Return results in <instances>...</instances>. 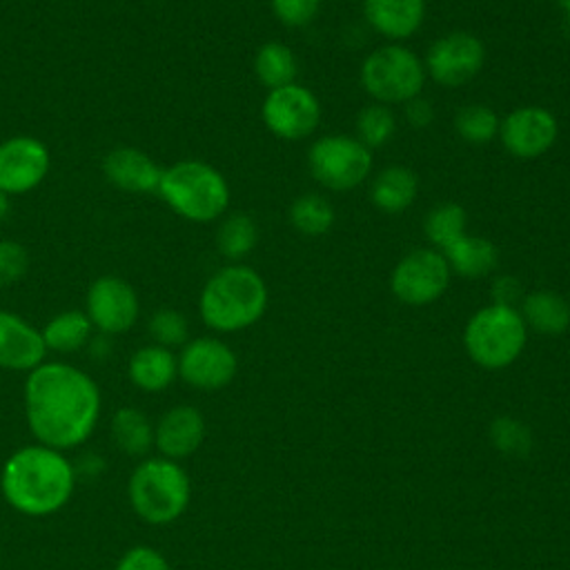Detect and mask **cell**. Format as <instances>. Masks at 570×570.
<instances>
[{"label": "cell", "mask_w": 570, "mask_h": 570, "mask_svg": "<svg viewBox=\"0 0 570 570\" xmlns=\"http://www.w3.org/2000/svg\"><path fill=\"white\" fill-rule=\"evenodd\" d=\"M24 412L40 445L69 450L89 439L100 414V392L69 363H40L24 381Z\"/></svg>", "instance_id": "obj_1"}, {"label": "cell", "mask_w": 570, "mask_h": 570, "mask_svg": "<svg viewBox=\"0 0 570 570\" xmlns=\"http://www.w3.org/2000/svg\"><path fill=\"white\" fill-rule=\"evenodd\" d=\"M73 468L60 450L27 445L13 452L0 474L7 503L27 517L58 512L73 494Z\"/></svg>", "instance_id": "obj_2"}, {"label": "cell", "mask_w": 570, "mask_h": 570, "mask_svg": "<svg viewBox=\"0 0 570 570\" xmlns=\"http://www.w3.org/2000/svg\"><path fill=\"white\" fill-rule=\"evenodd\" d=\"M267 307V285L247 265H225L214 272L198 298V312L216 332H238L254 325Z\"/></svg>", "instance_id": "obj_3"}, {"label": "cell", "mask_w": 570, "mask_h": 570, "mask_svg": "<svg viewBox=\"0 0 570 570\" xmlns=\"http://www.w3.org/2000/svg\"><path fill=\"white\" fill-rule=\"evenodd\" d=\"M158 196L183 218L209 223L229 205L225 176L203 160H180L163 171Z\"/></svg>", "instance_id": "obj_4"}, {"label": "cell", "mask_w": 570, "mask_h": 570, "mask_svg": "<svg viewBox=\"0 0 570 570\" xmlns=\"http://www.w3.org/2000/svg\"><path fill=\"white\" fill-rule=\"evenodd\" d=\"M134 512L154 525L176 521L189 505L191 483L171 459H147L129 476L127 485Z\"/></svg>", "instance_id": "obj_5"}, {"label": "cell", "mask_w": 570, "mask_h": 570, "mask_svg": "<svg viewBox=\"0 0 570 570\" xmlns=\"http://www.w3.org/2000/svg\"><path fill=\"white\" fill-rule=\"evenodd\" d=\"M525 321L517 307L490 303L476 309L463 330L468 356L483 370L512 365L525 347Z\"/></svg>", "instance_id": "obj_6"}, {"label": "cell", "mask_w": 570, "mask_h": 570, "mask_svg": "<svg viewBox=\"0 0 570 570\" xmlns=\"http://www.w3.org/2000/svg\"><path fill=\"white\" fill-rule=\"evenodd\" d=\"M361 85L381 105L407 102L421 96L425 67L407 47L383 45L363 60Z\"/></svg>", "instance_id": "obj_7"}, {"label": "cell", "mask_w": 570, "mask_h": 570, "mask_svg": "<svg viewBox=\"0 0 570 570\" xmlns=\"http://www.w3.org/2000/svg\"><path fill=\"white\" fill-rule=\"evenodd\" d=\"M309 174L332 191L358 187L372 169V151L352 136L330 134L314 140L307 154Z\"/></svg>", "instance_id": "obj_8"}, {"label": "cell", "mask_w": 570, "mask_h": 570, "mask_svg": "<svg viewBox=\"0 0 570 570\" xmlns=\"http://www.w3.org/2000/svg\"><path fill=\"white\" fill-rule=\"evenodd\" d=\"M450 267L439 249L421 247L405 254L390 276L392 294L407 305H428L450 285Z\"/></svg>", "instance_id": "obj_9"}, {"label": "cell", "mask_w": 570, "mask_h": 570, "mask_svg": "<svg viewBox=\"0 0 570 570\" xmlns=\"http://www.w3.org/2000/svg\"><path fill=\"white\" fill-rule=\"evenodd\" d=\"M261 116L276 138L303 140L318 127L321 105L307 87L292 82L269 89L263 100Z\"/></svg>", "instance_id": "obj_10"}, {"label": "cell", "mask_w": 570, "mask_h": 570, "mask_svg": "<svg viewBox=\"0 0 570 570\" xmlns=\"http://www.w3.org/2000/svg\"><path fill=\"white\" fill-rule=\"evenodd\" d=\"M485 47L468 31H452L434 40L425 53V73L443 87L470 82L483 67Z\"/></svg>", "instance_id": "obj_11"}, {"label": "cell", "mask_w": 570, "mask_h": 570, "mask_svg": "<svg viewBox=\"0 0 570 570\" xmlns=\"http://www.w3.org/2000/svg\"><path fill=\"white\" fill-rule=\"evenodd\" d=\"M238 361L232 347L214 336H200L185 343L178 356V374L180 379L205 392L220 390L232 383L236 376Z\"/></svg>", "instance_id": "obj_12"}, {"label": "cell", "mask_w": 570, "mask_h": 570, "mask_svg": "<svg viewBox=\"0 0 570 570\" xmlns=\"http://www.w3.org/2000/svg\"><path fill=\"white\" fill-rule=\"evenodd\" d=\"M559 125L550 109L528 105L512 109L503 120H499V140L505 151L514 158H539L557 140Z\"/></svg>", "instance_id": "obj_13"}, {"label": "cell", "mask_w": 570, "mask_h": 570, "mask_svg": "<svg viewBox=\"0 0 570 570\" xmlns=\"http://www.w3.org/2000/svg\"><path fill=\"white\" fill-rule=\"evenodd\" d=\"M51 167L47 145L33 136H11L0 142V189L27 194L36 189Z\"/></svg>", "instance_id": "obj_14"}, {"label": "cell", "mask_w": 570, "mask_h": 570, "mask_svg": "<svg viewBox=\"0 0 570 570\" xmlns=\"http://www.w3.org/2000/svg\"><path fill=\"white\" fill-rule=\"evenodd\" d=\"M87 316L94 327L105 334L127 332L140 312L136 289L118 276H100L87 292Z\"/></svg>", "instance_id": "obj_15"}, {"label": "cell", "mask_w": 570, "mask_h": 570, "mask_svg": "<svg viewBox=\"0 0 570 570\" xmlns=\"http://www.w3.org/2000/svg\"><path fill=\"white\" fill-rule=\"evenodd\" d=\"M163 167L138 147H116L102 160L105 178L129 194H158Z\"/></svg>", "instance_id": "obj_16"}, {"label": "cell", "mask_w": 570, "mask_h": 570, "mask_svg": "<svg viewBox=\"0 0 570 570\" xmlns=\"http://www.w3.org/2000/svg\"><path fill=\"white\" fill-rule=\"evenodd\" d=\"M205 439V419L194 405L169 407L154 428V443L165 459H185L194 454Z\"/></svg>", "instance_id": "obj_17"}, {"label": "cell", "mask_w": 570, "mask_h": 570, "mask_svg": "<svg viewBox=\"0 0 570 570\" xmlns=\"http://www.w3.org/2000/svg\"><path fill=\"white\" fill-rule=\"evenodd\" d=\"M47 354L40 330L13 312L0 309V367L31 372Z\"/></svg>", "instance_id": "obj_18"}, {"label": "cell", "mask_w": 570, "mask_h": 570, "mask_svg": "<svg viewBox=\"0 0 570 570\" xmlns=\"http://www.w3.org/2000/svg\"><path fill=\"white\" fill-rule=\"evenodd\" d=\"M363 13L376 33L390 40H405L421 29L425 0H363Z\"/></svg>", "instance_id": "obj_19"}, {"label": "cell", "mask_w": 570, "mask_h": 570, "mask_svg": "<svg viewBox=\"0 0 570 570\" xmlns=\"http://www.w3.org/2000/svg\"><path fill=\"white\" fill-rule=\"evenodd\" d=\"M178 376V358L169 347L145 345L129 358V379L142 392H160Z\"/></svg>", "instance_id": "obj_20"}, {"label": "cell", "mask_w": 570, "mask_h": 570, "mask_svg": "<svg viewBox=\"0 0 570 570\" xmlns=\"http://www.w3.org/2000/svg\"><path fill=\"white\" fill-rule=\"evenodd\" d=\"M519 312L525 321V327H532L546 336H559L570 327V303L552 289H537L525 294Z\"/></svg>", "instance_id": "obj_21"}, {"label": "cell", "mask_w": 570, "mask_h": 570, "mask_svg": "<svg viewBox=\"0 0 570 570\" xmlns=\"http://www.w3.org/2000/svg\"><path fill=\"white\" fill-rule=\"evenodd\" d=\"M441 254L445 256L450 272L463 278H483L499 263V249L494 247V243L474 234H463Z\"/></svg>", "instance_id": "obj_22"}, {"label": "cell", "mask_w": 570, "mask_h": 570, "mask_svg": "<svg viewBox=\"0 0 570 570\" xmlns=\"http://www.w3.org/2000/svg\"><path fill=\"white\" fill-rule=\"evenodd\" d=\"M419 194V178L410 167L387 165L372 183V203L385 214L405 212Z\"/></svg>", "instance_id": "obj_23"}, {"label": "cell", "mask_w": 570, "mask_h": 570, "mask_svg": "<svg viewBox=\"0 0 570 570\" xmlns=\"http://www.w3.org/2000/svg\"><path fill=\"white\" fill-rule=\"evenodd\" d=\"M91 321L87 312L80 309H65L56 314L45 327H42V341L47 350L53 352H76L80 350L89 336H91Z\"/></svg>", "instance_id": "obj_24"}, {"label": "cell", "mask_w": 570, "mask_h": 570, "mask_svg": "<svg viewBox=\"0 0 570 570\" xmlns=\"http://www.w3.org/2000/svg\"><path fill=\"white\" fill-rule=\"evenodd\" d=\"M254 71H256V78L269 87V89H276V87H285V85H292L294 78H296V56L294 51L283 45V42H265L258 51H256V58H254Z\"/></svg>", "instance_id": "obj_25"}, {"label": "cell", "mask_w": 570, "mask_h": 570, "mask_svg": "<svg viewBox=\"0 0 570 570\" xmlns=\"http://www.w3.org/2000/svg\"><path fill=\"white\" fill-rule=\"evenodd\" d=\"M111 436L118 450L127 454H145L154 443L149 419L136 407H120L111 419Z\"/></svg>", "instance_id": "obj_26"}, {"label": "cell", "mask_w": 570, "mask_h": 570, "mask_svg": "<svg viewBox=\"0 0 570 570\" xmlns=\"http://www.w3.org/2000/svg\"><path fill=\"white\" fill-rule=\"evenodd\" d=\"M468 214L459 203H441L432 207L423 220V232L434 249L443 252L465 234Z\"/></svg>", "instance_id": "obj_27"}, {"label": "cell", "mask_w": 570, "mask_h": 570, "mask_svg": "<svg viewBox=\"0 0 570 570\" xmlns=\"http://www.w3.org/2000/svg\"><path fill=\"white\" fill-rule=\"evenodd\" d=\"M256 238H258L256 223L247 214H232L220 223L216 234V245L225 258L236 261L247 256L254 249Z\"/></svg>", "instance_id": "obj_28"}, {"label": "cell", "mask_w": 570, "mask_h": 570, "mask_svg": "<svg viewBox=\"0 0 570 570\" xmlns=\"http://www.w3.org/2000/svg\"><path fill=\"white\" fill-rule=\"evenodd\" d=\"M292 225L305 236H321L334 223L332 205L318 194H303L289 207Z\"/></svg>", "instance_id": "obj_29"}, {"label": "cell", "mask_w": 570, "mask_h": 570, "mask_svg": "<svg viewBox=\"0 0 570 570\" xmlns=\"http://www.w3.org/2000/svg\"><path fill=\"white\" fill-rule=\"evenodd\" d=\"M454 127L463 140L483 145L499 134V116L485 105H465L456 111Z\"/></svg>", "instance_id": "obj_30"}, {"label": "cell", "mask_w": 570, "mask_h": 570, "mask_svg": "<svg viewBox=\"0 0 570 570\" xmlns=\"http://www.w3.org/2000/svg\"><path fill=\"white\" fill-rule=\"evenodd\" d=\"M490 441L505 456H528L532 450V432L525 423L512 416H499L490 423Z\"/></svg>", "instance_id": "obj_31"}, {"label": "cell", "mask_w": 570, "mask_h": 570, "mask_svg": "<svg viewBox=\"0 0 570 570\" xmlns=\"http://www.w3.org/2000/svg\"><path fill=\"white\" fill-rule=\"evenodd\" d=\"M396 129V120H394V114L376 102V105H367L358 111L356 116V138L367 147V149H374V147H381L385 145L392 134Z\"/></svg>", "instance_id": "obj_32"}, {"label": "cell", "mask_w": 570, "mask_h": 570, "mask_svg": "<svg viewBox=\"0 0 570 570\" xmlns=\"http://www.w3.org/2000/svg\"><path fill=\"white\" fill-rule=\"evenodd\" d=\"M149 334L156 341V345L174 347V345H183L187 341L189 325H187V318L178 309L163 307L151 314Z\"/></svg>", "instance_id": "obj_33"}, {"label": "cell", "mask_w": 570, "mask_h": 570, "mask_svg": "<svg viewBox=\"0 0 570 570\" xmlns=\"http://www.w3.org/2000/svg\"><path fill=\"white\" fill-rule=\"evenodd\" d=\"M29 269V254L16 240H0V287L13 285L24 278Z\"/></svg>", "instance_id": "obj_34"}, {"label": "cell", "mask_w": 570, "mask_h": 570, "mask_svg": "<svg viewBox=\"0 0 570 570\" xmlns=\"http://www.w3.org/2000/svg\"><path fill=\"white\" fill-rule=\"evenodd\" d=\"M269 4L274 16L287 27L309 24L321 9V0H269Z\"/></svg>", "instance_id": "obj_35"}, {"label": "cell", "mask_w": 570, "mask_h": 570, "mask_svg": "<svg viewBox=\"0 0 570 570\" xmlns=\"http://www.w3.org/2000/svg\"><path fill=\"white\" fill-rule=\"evenodd\" d=\"M114 570H171V568L156 548L134 546L120 557Z\"/></svg>", "instance_id": "obj_36"}, {"label": "cell", "mask_w": 570, "mask_h": 570, "mask_svg": "<svg viewBox=\"0 0 570 570\" xmlns=\"http://www.w3.org/2000/svg\"><path fill=\"white\" fill-rule=\"evenodd\" d=\"M519 296H521V283L514 276H501V278L494 281V285H492V298L494 301L492 303L514 307Z\"/></svg>", "instance_id": "obj_37"}, {"label": "cell", "mask_w": 570, "mask_h": 570, "mask_svg": "<svg viewBox=\"0 0 570 570\" xmlns=\"http://www.w3.org/2000/svg\"><path fill=\"white\" fill-rule=\"evenodd\" d=\"M405 118H407V122H410L412 127L423 129V127H428V125L432 122L434 109H432L430 100L416 96V98H412V100L405 102Z\"/></svg>", "instance_id": "obj_38"}, {"label": "cell", "mask_w": 570, "mask_h": 570, "mask_svg": "<svg viewBox=\"0 0 570 570\" xmlns=\"http://www.w3.org/2000/svg\"><path fill=\"white\" fill-rule=\"evenodd\" d=\"M7 212H9V194L0 189V220L7 216Z\"/></svg>", "instance_id": "obj_39"}, {"label": "cell", "mask_w": 570, "mask_h": 570, "mask_svg": "<svg viewBox=\"0 0 570 570\" xmlns=\"http://www.w3.org/2000/svg\"><path fill=\"white\" fill-rule=\"evenodd\" d=\"M559 7L563 9V13H566L568 20H570V0H559Z\"/></svg>", "instance_id": "obj_40"}]
</instances>
